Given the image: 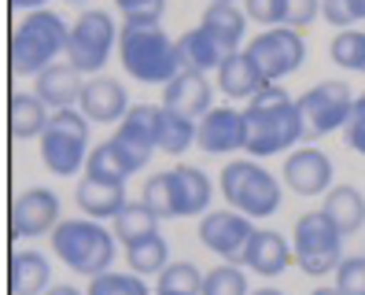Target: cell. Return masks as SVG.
<instances>
[{
	"mask_svg": "<svg viewBox=\"0 0 365 295\" xmlns=\"http://www.w3.org/2000/svg\"><path fill=\"white\" fill-rule=\"evenodd\" d=\"M247 19L262 26H284L288 23V0H244Z\"/></svg>",
	"mask_w": 365,
	"mask_h": 295,
	"instance_id": "cell-39",
	"label": "cell"
},
{
	"mask_svg": "<svg viewBox=\"0 0 365 295\" xmlns=\"http://www.w3.org/2000/svg\"><path fill=\"white\" fill-rule=\"evenodd\" d=\"M329 56L343 71H365V30H339L329 45Z\"/></svg>",
	"mask_w": 365,
	"mask_h": 295,
	"instance_id": "cell-32",
	"label": "cell"
},
{
	"mask_svg": "<svg viewBox=\"0 0 365 295\" xmlns=\"http://www.w3.org/2000/svg\"><path fill=\"white\" fill-rule=\"evenodd\" d=\"M140 203H148L159 218H174V188H170V174H155L144 181V196Z\"/></svg>",
	"mask_w": 365,
	"mask_h": 295,
	"instance_id": "cell-36",
	"label": "cell"
},
{
	"mask_svg": "<svg viewBox=\"0 0 365 295\" xmlns=\"http://www.w3.org/2000/svg\"><path fill=\"white\" fill-rule=\"evenodd\" d=\"M196 133H200L196 118H185L178 111H170V108H159V152L181 155L196 144Z\"/></svg>",
	"mask_w": 365,
	"mask_h": 295,
	"instance_id": "cell-30",
	"label": "cell"
},
{
	"mask_svg": "<svg viewBox=\"0 0 365 295\" xmlns=\"http://www.w3.org/2000/svg\"><path fill=\"white\" fill-rule=\"evenodd\" d=\"M343 140H347V148H354L358 155H365V93L354 96L351 118H347V125H343Z\"/></svg>",
	"mask_w": 365,
	"mask_h": 295,
	"instance_id": "cell-40",
	"label": "cell"
},
{
	"mask_svg": "<svg viewBox=\"0 0 365 295\" xmlns=\"http://www.w3.org/2000/svg\"><path fill=\"white\" fill-rule=\"evenodd\" d=\"M8 225H11L15 240L52 233L59 225V196L52 188H26V192H19L8 210Z\"/></svg>",
	"mask_w": 365,
	"mask_h": 295,
	"instance_id": "cell-13",
	"label": "cell"
},
{
	"mask_svg": "<svg viewBox=\"0 0 365 295\" xmlns=\"http://www.w3.org/2000/svg\"><path fill=\"white\" fill-rule=\"evenodd\" d=\"M354 4V19H365V0H351Z\"/></svg>",
	"mask_w": 365,
	"mask_h": 295,
	"instance_id": "cell-45",
	"label": "cell"
},
{
	"mask_svg": "<svg viewBox=\"0 0 365 295\" xmlns=\"http://www.w3.org/2000/svg\"><path fill=\"white\" fill-rule=\"evenodd\" d=\"M118 59L130 78L144 86H166L181 74L178 41H170L163 26H137L122 23L118 30Z\"/></svg>",
	"mask_w": 365,
	"mask_h": 295,
	"instance_id": "cell-2",
	"label": "cell"
},
{
	"mask_svg": "<svg viewBox=\"0 0 365 295\" xmlns=\"http://www.w3.org/2000/svg\"><path fill=\"white\" fill-rule=\"evenodd\" d=\"M200 295H251L247 291V273L240 266H214L203 273V291Z\"/></svg>",
	"mask_w": 365,
	"mask_h": 295,
	"instance_id": "cell-34",
	"label": "cell"
},
{
	"mask_svg": "<svg viewBox=\"0 0 365 295\" xmlns=\"http://www.w3.org/2000/svg\"><path fill=\"white\" fill-rule=\"evenodd\" d=\"M48 277H52V266L41 251H15L11 262H8V284L11 295H41L48 291Z\"/></svg>",
	"mask_w": 365,
	"mask_h": 295,
	"instance_id": "cell-26",
	"label": "cell"
},
{
	"mask_svg": "<svg viewBox=\"0 0 365 295\" xmlns=\"http://www.w3.org/2000/svg\"><path fill=\"white\" fill-rule=\"evenodd\" d=\"M67 4H81V0H67Z\"/></svg>",
	"mask_w": 365,
	"mask_h": 295,
	"instance_id": "cell-48",
	"label": "cell"
},
{
	"mask_svg": "<svg viewBox=\"0 0 365 295\" xmlns=\"http://www.w3.org/2000/svg\"><path fill=\"white\" fill-rule=\"evenodd\" d=\"M170 188H174V218H203L210 207V177L200 170V166H174L170 170Z\"/></svg>",
	"mask_w": 365,
	"mask_h": 295,
	"instance_id": "cell-18",
	"label": "cell"
},
{
	"mask_svg": "<svg viewBox=\"0 0 365 295\" xmlns=\"http://www.w3.org/2000/svg\"><path fill=\"white\" fill-rule=\"evenodd\" d=\"M48 240L56 247V259L85 277H100L115 262V233H107L93 218H63Z\"/></svg>",
	"mask_w": 365,
	"mask_h": 295,
	"instance_id": "cell-4",
	"label": "cell"
},
{
	"mask_svg": "<svg viewBox=\"0 0 365 295\" xmlns=\"http://www.w3.org/2000/svg\"><path fill=\"white\" fill-rule=\"evenodd\" d=\"M325 214L332 218V225L339 229L343 237L358 233V229L365 225V196L358 192L354 185H332L325 192Z\"/></svg>",
	"mask_w": 365,
	"mask_h": 295,
	"instance_id": "cell-27",
	"label": "cell"
},
{
	"mask_svg": "<svg viewBox=\"0 0 365 295\" xmlns=\"http://www.w3.org/2000/svg\"><path fill=\"white\" fill-rule=\"evenodd\" d=\"M292 259H295V251L288 247V240L281 233H273V229H255V237L247 244V255H244V266H251L255 273H262V277H277V273L288 269Z\"/></svg>",
	"mask_w": 365,
	"mask_h": 295,
	"instance_id": "cell-21",
	"label": "cell"
},
{
	"mask_svg": "<svg viewBox=\"0 0 365 295\" xmlns=\"http://www.w3.org/2000/svg\"><path fill=\"white\" fill-rule=\"evenodd\" d=\"M34 93L48 103V111L74 108V103H81V93H85L81 71L71 67V63H52L48 71H41L34 78Z\"/></svg>",
	"mask_w": 365,
	"mask_h": 295,
	"instance_id": "cell-19",
	"label": "cell"
},
{
	"mask_svg": "<svg viewBox=\"0 0 365 295\" xmlns=\"http://www.w3.org/2000/svg\"><path fill=\"white\" fill-rule=\"evenodd\" d=\"M321 11V0H288V23L292 30H307Z\"/></svg>",
	"mask_w": 365,
	"mask_h": 295,
	"instance_id": "cell-41",
	"label": "cell"
},
{
	"mask_svg": "<svg viewBox=\"0 0 365 295\" xmlns=\"http://www.w3.org/2000/svg\"><path fill=\"white\" fill-rule=\"evenodd\" d=\"M48 103L41 100L37 93H11V103H8V125H11V137L15 140H41L48 130Z\"/></svg>",
	"mask_w": 365,
	"mask_h": 295,
	"instance_id": "cell-24",
	"label": "cell"
},
{
	"mask_svg": "<svg viewBox=\"0 0 365 295\" xmlns=\"http://www.w3.org/2000/svg\"><path fill=\"white\" fill-rule=\"evenodd\" d=\"M210 37H218V45L232 56L240 52L244 45V33H247V11H240L229 0H210L207 11H203V23H200Z\"/></svg>",
	"mask_w": 365,
	"mask_h": 295,
	"instance_id": "cell-23",
	"label": "cell"
},
{
	"mask_svg": "<svg viewBox=\"0 0 365 295\" xmlns=\"http://www.w3.org/2000/svg\"><path fill=\"white\" fill-rule=\"evenodd\" d=\"M133 103L130 96H125V89L118 86L115 78H89L85 81V93H81V111L89 122H103V125H111V122H122L125 111H130Z\"/></svg>",
	"mask_w": 365,
	"mask_h": 295,
	"instance_id": "cell-17",
	"label": "cell"
},
{
	"mask_svg": "<svg viewBox=\"0 0 365 295\" xmlns=\"http://www.w3.org/2000/svg\"><path fill=\"white\" fill-rule=\"evenodd\" d=\"M229 4H236V0H229Z\"/></svg>",
	"mask_w": 365,
	"mask_h": 295,
	"instance_id": "cell-50",
	"label": "cell"
},
{
	"mask_svg": "<svg viewBox=\"0 0 365 295\" xmlns=\"http://www.w3.org/2000/svg\"><path fill=\"white\" fill-rule=\"evenodd\" d=\"M74 200L78 207L85 210V218L93 222H103V218H118L122 207L130 203L125 200V185H111V181H96V177H78V188H74Z\"/></svg>",
	"mask_w": 365,
	"mask_h": 295,
	"instance_id": "cell-20",
	"label": "cell"
},
{
	"mask_svg": "<svg viewBox=\"0 0 365 295\" xmlns=\"http://www.w3.org/2000/svg\"><path fill=\"white\" fill-rule=\"evenodd\" d=\"M45 0H11V8H26V11H41Z\"/></svg>",
	"mask_w": 365,
	"mask_h": 295,
	"instance_id": "cell-43",
	"label": "cell"
},
{
	"mask_svg": "<svg viewBox=\"0 0 365 295\" xmlns=\"http://www.w3.org/2000/svg\"><path fill=\"white\" fill-rule=\"evenodd\" d=\"M85 295H152V291H148L144 277H137V273L107 269V273H100V277L89 281V291Z\"/></svg>",
	"mask_w": 365,
	"mask_h": 295,
	"instance_id": "cell-35",
	"label": "cell"
},
{
	"mask_svg": "<svg viewBox=\"0 0 365 295\" xmlns=\"http://www.w3.org/2000/svg\"><path fill=\"white\" fill-rule=\"evenodd\" d=\"M247 122V144L244 152L251 155H277L284 148H295L303 140V118H299L295 100L281 86H266L262 93H255L244 108Z\"/></svg>",
	"mask_w": 365,
	"mask_h": 295,
	"instance_id": "cell-1",
	"label": "cell"
},
{
	"mask_svg": "<svg viewBox=\"0 0 365 295\" xmlns=\"http://www.w3.org/2000/svg\"><path fill=\"white\" fill-rule=\"evenodd\" d=\"M251 295H284V291H277V288H259V291H251Z\"/></svg>",
	"mask_w": 365,
	"mask_h": 295,
	"instance_id": "cell-46",
	"label": "cell"
},
{
	"mask_svg": "<svg viewBox=\"0 0 365 295\" xmlns=\"http://www.w3.org/2000/svg\"><path fill=\"white\" fill-rule=\"evenodd\" d=\"M244 52L255 59V67L266 74L269 86H277L281 78H288V74H295L299 67H303L307 41L292 26H273V30H262L259 37H251Z\"/></svg>",
	"mask_w": 365,
	"mask_h": 295,
	"instance_id": "cell-10",
	"label": "cell"
},
{
	"mask_svg": "<svg viewBox=\"0 0 365 295\" xmlns=\"http://www.w3.org/2000/svg\"><path fill=\"white\" fill-rule=\"evenodd\" d=\"M45 295H81L78 288H71V284H56V288H48Z\"/></svg>",
	"mask_w": 365,
	"mask_h": 295,
	"instance_id": "cell-44",
	"label": "cell"
},
{
	"mask_svg": "<svg viewBox=\"0 0 365 295\" xmlns=\"http://www.w3.org/2000/svg\"><path fill=\"white\" fill-rule=\"evenodd\" d=\"M125 262H130V273H137V277H159V273L170 266V247L159 233L144 237V240L125 247Z\"/></svg>",
	"mask_w": 365,
	"mask_h": 295,
	"instance_id": "cell-31",
	"label": "cell"
},
{
	"mask_svg": "<svg viewBox=\"0 0 365 295\" xmlns=\"http://www.w3.org/2000/svg\"><path fill=\"white\" fill-rule=\"evenodd\" d=\"M115 8L122 11L125 23L159 26V19H163V11H166V0H115Z\"/></svg>",
	"mask_w": 365,
	"mask_h": 295,
	"instance_id": "cell-37",
	"label": "cell"
},
{
	"mask_svg": "<svg viewBox=\"0 0 365 295\" xmlns=\"http://www.w3.org/2000/svg\"><path fill=\"white\" fill-rule=\"evenodd\" d=\"M251 237H255V225L240 210H207L200 218V244L214 251L218 259H225L229 266H244Z\"/></svg>",
	"mask_w": 365,
	"mask_h": 295,
	"instance_id": "cell-11",
	"label": "cell"
},
{
	"mask_svg": "<svg viewBox=\"0 0 365 295\" xmlns=\"http://www.w3.org/2000/svg\"><path fill=\"white\" fill-rule=\"evenodd\" d=\"M336 291L339 295H365V255H351V259L339 262Z\"/></svg>",
	"mask_w": 365,
	"mask_h": 295,
	"instance_id": "cell-38",
	"label": "cell"
},
{
	"mask_svg": "<svg viewBox=\"0 0 365 295\" xmlns=\"http://www.w3.org/2000/svg\"><path fill=\"white\" fill-rule=\"evenodd\" d=\"M159 222L163 218L148 203H125L122 214L115 218V240L122 247H130V244H137L144 237H155L159 233Z\"/></svg>",
	"mask_w": 365,
	"mask_h": 295,
	"instance_id": "cell-29",
	"label": "cell"
},
{
	"mask_svg": "<svg viewBox=\"0 0 365 295\" xmlns=\"http://www.w3.org/2000/svg\"><path fill=\"white\" fill-rule=\"evenodd\" d=\"M85 148H89V118H85V111H74V108L52 111L48 130L41 137V162L56 177H74L89 162Z\"/></svg>",
	"mask_w": 365,
	"mask_h": 295,
	"instance_id": "cell-6",
	"label": "cell"
},
{
	"mask_svg": "<svg viewBox=\"0 0 365 295\" xmlns=\"http://www.w3.org/2000/svg\"><path fill=\"white\" fill-rule=\"evenodd\" d=\"M266 86H269L266 74L255 67V59L247 52H232L218 67V89L229 100H251L255 93H262Z\"/></svg>",
	"mask_w": 365,
	"mask_h": 295,
	"instance_id": "cell-22",
	"label": "cell"
},
{
	"mask_svg": "<svg viewBox=\"0 0 365 295\" xmlns=\"http://www.w3.org/2000/svg\"><path fill=\"white\" fill-rule=\"evenodd\" d=\"M310 295H339V291H336V288H314Z\"/></svg>",
	"mask_w": 365,
	"mask_h": 295,
	"instance_id": "cell-47",
	"label": "cell"
},
{
	"mask_svg": "<svg viewBox=\"0 0 365 295\" xmlns=\"http://www.w3.org/2000/svg\"><path fill=\"white\" fill-rule=\"evenodd\" d=\"M281 177L295 196H321L332 188V159L317 148H295L284 159Z\"/></svg>",
	"mask_w": 365,
	"mask_h": 295,
	"instance_id": "cell-14",
	"label": "cell"
},
{
	"mask_svg": "<svg viewBox=\"0 0 365 295\" xmlns=\"http://www.w3.org/2000/svg\"><path fill=\"white\" fill-rule=\"evenodd\" d=\"M292 251H295V266L303 273L325 277V273H336L343 262V233L332 225L325 210H310L292 229Z\"/></svg>",
	"mask_w": 365,
	"mask_h": 295,
	"instance_id": "cell-7",
	"label": "cell"
},
{
	"mask_svg": "<svg viewBox=\"0 0 365 295\" xmlns=\"http://www.w3.org/2000/svg\"><path fill=\"white\" fill-rule=\"evenodd\" d=\"M295 108H299V118H303V140H314L347 125L354 96L347 81H321V86L307 89L295 100Z\"/></svg>",
	"mask_w": 365,
	"mask_h": 295,
	"instance_id": "cell-8",
	"label": "cell"
},
{
	"mask_svg": "<svg viewBox=\"0 0 365 295\" xmlns=\"http://www.w3.org/2000/svg\"><path fill=\"white\" fill-rule=\"evenodd\" d=\"M178 59H181V71H218L222 63L229 59V52L218 45V37H210L203 26L200 30H188L178 37Z\"/></svg>",
	"mask_w": 365,
	"mask_h": 295,
	"instance_id": "cell-25",
	"label": "cell"
},
{
	"mask_svg": "<svg viewBox=\"0 0 365 295\" xmlns=\"http://www.w3.org/2000/svg\"><path fill=\"white\" fill-rule=\"evenodd\" d=\"M321 15H325V23H332L339 30H347L351 23H358L351 0H321Z\"/></svg>",
	"mask_w": 365,
	"mask_h": 295,
	"instance_id": "cell-42",
	"label": "cell"
},
{
	"mask_svg": "<svg viewBox=\"0 0 365 295\" xmlns=\"http://www.w3.org/2000/svg\"><path fill=\"white\" fill-rule=\"evenodd\" d=\"M222 196L247 218H269L281 207V181L255 159H232L222 170Z\"/></svg>",
	"mask_w": 365,
	"mask_h": 295,
	"instance_id": "cell-5",
	"label": "cell"
},
{
	"mask_svg": "<svg viewBox=\"0 0 365 295\" xmlns=\"http://www.w3.org/2000/svg\"><path fill=\"white\" fill-rule=\"evenodd\" d=\"M115 19L103 8H89L78 15V23L71 26V41H67V63L78 67L81 74H100L103 63L111 59L115 48Z\"/></svg>",
	"mask_w": 365,
	"mask_h": 295,
	"instance_id": "cell-9",
	"label": "cell"
},
{
	"mask_svg": "<svg viewBox=\"0 0 365 295\" xmlns=\"http://www.w3.org/2000/svg\"><path fill=\"white\" fill-rule=\"evenodd\" d=\"M166 295H200L203 291V273L192 266V262H174L159 273V288Z\"/></svg>",
	"mask_w": 365,
	"mask_h": 295,
	"instance_id": "cell-33",
	"label": "cell"
},
{
	"mask_svg": "<svg viewBox=\"0 0 365 295\" xmlns=\"http://www.w3.org/2000/svg\"><path fill=\"white\" fill-rule=\"evenodd\" d=\"M111 140L122 148V155L133 162V170H144V166L152 162L155 148H159V108H152V103H133V108L125 111V118L118 122Z\"/></svg>",
	"mask_w": 365,
	"mask_h": 295,
	"instance_id": "cell-12",
	"label": "cell"
},
{
	"mask_svg": "<svg viewBox=\"0 0 365 295\" xmlns=\"http://www.w3.org/2000/svg\"><path fill=\"white\" fill-rule=\"evenodd\" d=\"M196 144L203 148V152H210V155H225V152L244 148V144H247L244 111H236V108H210V111L200 118Z\"/></svg>",
	"mask_w": 365,
	"mask_h": 295,
	"instance_id": "cell-15",
	"label": "cell"
},
{
	"mask_svg": "<svg viewBox=\"0 0 365 295\" xmlns=\"http://www.w3.org/2000/svg\"><path fill=\"white\" fill-rule=\"evenodd\" d=\"M85 174L96 181H111V185H125V177H133V162L122 155V148L115 140H103L89 152V162H85Z\"/></svg>",
	"mask_w": 365,
	"mask_h": 295,
	"instance_id": "cell-28",
	"label": "cell"
},
{
	"mask_svg": "<svg viewBox=\"0 0 365 295\" xmlns=\"http://www.w3.org/2000/svg\"><path fill=\"white\" fill-rule=\"evenodd\" d=\"M71 26L48 8L30 11L23 23L11 30V74L15 78H37L41 71H48L59 52H67Z\"/></svg>",
	"mask_w": 365,
	"mask_h": 295,
	"instance_id": "cell-3",
	"label": "cell"
},
{
	"mask_svg": "<svg viewBox=\"0 0 365 295\" xmlns=\"http://www.w3.org/2000/svg\"><path fill=\"white\" fill-rule=\"evenodd\" d=\"M155 295H166V291H155Z\"/></svg>",
	"mask_w": 365,
	"mask_h": 295,
	"instance_id": "cell-49",
	"label": "cell"
},
{
	"mask_svg": "<svg viewBox=\"0 0 365 295\" xmlns=\"http://www.w3.org/2000/svg\"><path fill=\"white\" fill-rule=\"evenodd\" d=\"M210 100H214V86L200 71H181L174 81L163 86V108L178 111L185 118H203L210 111Z\"/></svg>",
	"mask_w": 365,
	"mask_h": 295,
	"instance_id": "cell-16",
	"label": "cell"
}]
</instances>
